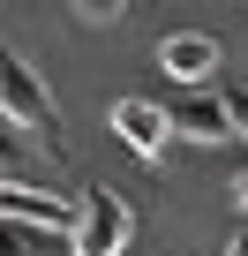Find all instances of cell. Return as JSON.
Segmentation results:
<instances>
[{
  "mask_svg": "<svg viewBox=\"0 0 248 256\" xmlns=\"http://www.w3.org/2000/svg\"><path fill=\"white\" fill-rule=\"evenodd\" d=\"M0 120H8V128H23V136H53V128H60L53 90L38 83V68H30L15 46L0 53Z\"/></svg>",
  "mask_w": 248,
  "mask_h": 256,
  "instance_id": "cell-1",
  "label": "cell"
},
{
  "mask_svg": "<svg viewBox=\"0 0 248 256\" xmlns=\"http://www.w3.org/2000/svg\"><path fill=\"white\" fill-rule=\"evenodd\" d=\"M128 234H136V211L120 204L113 188H90V196H83V218H75V234H68V256H120Z\"/></svg>",
  "mask_w": 248,
  "mask_h": 256,
  "instance_id": "cell-2",
  "label": "cell"
},
{
  "mask_svg": "<svg viewBox=\"0 0 248 256\" xmlns=\"http://www.w3.org/2000/svg\"><path fill=\"white\" fill-rule=\"evenodd\" d=\"M113 136L128 144L136 158H151V166H158V158H166V144L181 136V128H173V113H166V106H151V98H113Z\"/></svg>",
  "mask_w": 248,
  "mask_h": 256,
  "instance_id": "cell-3",
  "label": "cell"
},
{
  "mask_svg": "<svg viewBox=\"0 0 248 256\" xmlns=\"http://www.w3.org/2000/svg\"><path fill=\"white\" fill-rule=\"evenodd\" d=\"M0 211L15 226H38V234H75V218H83V204H68L60 188H23V181L0 188Z\"/></svg>",
  "mask_w": 248,
  "mask_h": 256,
  "instance_id": "cell-4",
  "label": "cell"
},
{
  "mask_svg": "<svg viewBox=\"0 0 248 256\" xmlns=\"http://www.w3.org/2000/svg\"><path fill=\"white\" fill-rule=\"evenodd\" d=\"M158 68L173 76V83H203L211 68H218V38H203V30H173V38H158Z\"/></svg>",
  "mask_w": 248,
  "mask_h": 256,
  "instance_id": "cell-5",
  "label": "cell"
},
{
  "mask_svg": "<svg viewBox=\"0 0 248 256\" xmlns=\"http://www.w3.org/2000/svg\"><path fill=\"white\" fill-rule=\"evenodd\" d=\"M173 128H181V136L188 144H226V136H241V128H233V113H226V98H211V90H188L181 106H173Z\"/></svg>",
  "mask_w": 248,
  "mask_h": 256,
  "instance_id": "cell-6",
  "label": "cell"
},
{
  "mask_svg": "<svg viewBox=\"0 0 248 256\" xmlns=\"http://www.w3.org/2000/svg\"><path fill=\"white\" fill-rule=\"evenodd\" d=\"M75 16H83V23H120L128 0H75Z\"/></svg>",
  "mask_w": 248,
  "mask_h": 256,
  "instance_id": "cell-7",
  "label": "cell"
},
{
  "mask_svg": "<svg viewBox=\"0 0 248 256\" xmlns=\"http://www.w3.org/2000/svg\"><path fill=\"white\" fill-rule=\"evenodd\" d=\"M226 113H233V128H241V144H248V83H226Z\"/></svg>",
  "mask_w": 248,
  "mask_h": 256,
  "instance_id": "cell-8",
  "label": "cell"
},
{
  "mask_svg": "<svg viewBox=\"0 0 248 256\" xmlns=\"http://www.w3.org/2000/svg\"><path fill=\"white\" fill-rule=\"evenodd\" d=\"M8 256H38V226H15L8 218Z\"/></svg>",
  "mask_w": 248,
  "mask_h": 256,
  "instance_id": "cell-9",
  "label": "cell"
},
{
  "mask_svg": "<svg viewBox=\"0 0 248 256\" xmlns=\"http://www.w3.org/2000/svg\"><path fill=\"white\" fill-rule=\"evenodd\" d=\"M233 204H241V218H248V174H241V181H233Z\"/></svg>",
  "mask_w": 248,
  "mask_h": 256,
  "instance_id": "cell-10",
  "label": "cell"
},
{
  "mask_svg": "<svg viewBox=\"0 0 248 256\" xmlns=\"http://www.w3.org/2000/svg\"><path fill=\"white\" fill-rule=\"evenodd\" d=\"M226 256H248V234H241V241H233V248H226Z\"/></svg>",
  "mask_w": 248,
  "mask_h": 256,
  "instance_id": "cell-11",
  "label": "cell"
}]
</instances>
